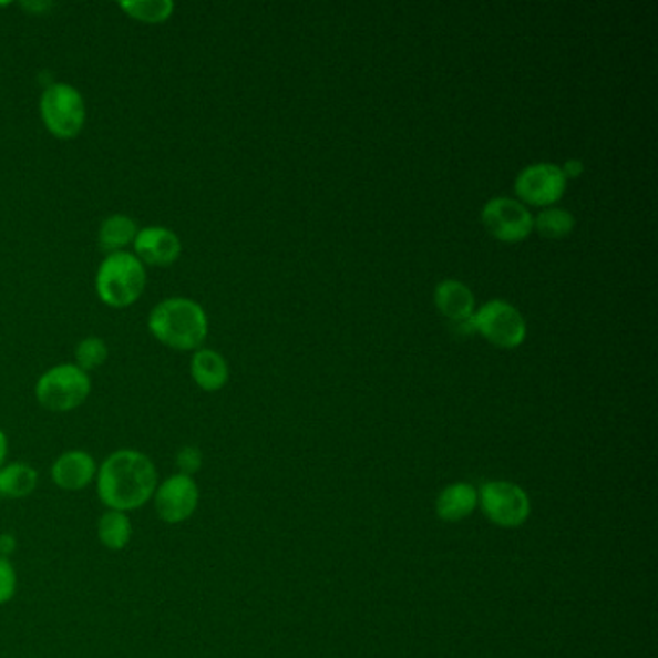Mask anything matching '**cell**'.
<instances>
[{"instance_id":"1","label":"cell","mask_w":658,"mask_h":658,"mask_svg":"<svg viewBox=\"0 0 658 658\" xmlns=\"http://www.w3.org/2000/svg\"><path fill=\"white\" fill-rule=\"evenodd\" d=\"M95 481L99 498L106 508L127 514L153 501L158 485L157 467L140 450H116L99 465Z\"/></svg>"},{"instance_id":"2","label":"cell","mask_w":658,"mask_h":658,"mask_svg":"<svg viewBox=\"0 0 658 658\" xmlns=\"http://www.w3.org/2000/svg\"><path fill=\"white\" fill-rule=\"evenodd\" d=\"M147 329L158 345L176 352H195L207 340L209 319L195 299L173 296L151 309Z\"/></svg>"},{"instance_id":"3","label":"cell","mask_w":658,"mask_h":658,"mask_svg":"<svg viewBox=\"0 0 658 658\" xmlns=\"http://www.w3.org/2000/svg\"><path fill=\"white\" fill-rule=\"evenodd\" d=\"M147 267L132 251L105 255L95 275V292L111 309H126L142 298Z\"/></svg>"},{"instance_id":"4","label":"cell","mask_w":658,"mask_h":658,"mask_svg":"<svg viewBox=\"0 0 658 658\" xmlns=\"http://www.w3.org/2000/svg\"><path fill=\"white\" fill-rule=\"evenodd\" d=\"M39 114L49 134L62 142H70L82 134L88 120V106L82 91L75 85L54 82L41 93Z\"/></svg>"},{"instance_id":"5","label":"cell","mask_w":658,"mask_h":658,"mask_svg":"<svg viewBox=\"0 0 658 658\" xmlns=\"http://www.w3.org/2000/svg\"><path fill=\"white\" fill-rule=\"evenodd\" d=\"M91 374L72 363H59L47 369L35 382V398L49 412H74L91 394Z\"/></svg>"},{"instance_id":"6","label":"cell","mask_w":658,"mask_h":658,"mask_svg":"<svg viewBox=\"0 0 658 658\" xmlns=\"http://www.w3.org/2000/svg\"><path fill=\"white\" fill-rule=\"evenodd\" d=\"M479 506L493 524L520 527L527 522L532 502L522 486L510 481H491L481 486Z\"/></svg>"},{"instance_id":"7","label":"cell","mask_w":658,"mask_h":658,"mask_svg":"<svg viewBox=\"0 0 658 658\" xmlns=\"http://www.w3.org/2000/svg\"><path fill=\"white\" fill-rule=\"evenodd\" d=\"M475 330L494 346L501 348H516L522 345L527 335L524 315L517 311L516 307L504 301L493 299L473 315Z\"/></svg>"},{"instance_id":"8","label":"cell","mask_w":658,"mask_h":658,"mask_svg":"<svg viewBox=\"0 0 658 658\" xmlns=\"http://www.w3.org/2000/svg\"><path fill=\"white\" fill-rule=\"evenodd\" d=\"M481 220L486 230L501 241H520L533 230L532 213L524 203L512 197H493L481 210Z\"/></svg>"},{"instance_id":"9","label":"cell","mask_w":658,"mask_h":658,"mask_svg":"<svg viewBox=\"0 0 658 658\" xmlns=\"http://www.w3.org/2000/svg\"><path fill=\"white\" fill-rule=\"evenodd\" d=\"M153 504L157 516L165 524H182L194 516L199 504V486L194 477L176 473L158 483L157 491L153 494Z\"/></svg>"},{"instance_id":"10","label":"cell","mask_w":658,"mask_h":658,"mask_svg":"<svg viewBox=\"0 0 658 658\" xmlns=\"http://www.w3.org/2000/svg\"><path fill=\"white\" fill-rule=\"evenodd\" d=\"M566 176L562 168L553 163H537V165L525 166L522 173L517 174L516 194L524 202L532 205H551L558 202L566 192Z\"/></svg>"},{"instance_id":"11","label":"cell","mask_w":658,"mask_h":658,"mask_svg":"<svg viewBox=\"0 0 658 658\" xmlns=\"http://www.w3.org/2000/svg\"><path fill=\"white\" fill-rule=\"evenodd\" d=\"M132 254L145 267H158V269L173 267L182 255V239L168 226H143L135 236Z\"/></svg>"},{"instance_id":"12","label":"cell","mask_w":658,"mask_h":658,"mask_svg":"<svg viewBox=\"0 0 658 658\" xmlns=\"http://www.w3.org/2000/svg\"><path fill=\"white\" fill-rule=\"evenodd\" d=\"M95 457L85 450H68L54 460L51 477L62 491H83L97 477Z\"/></svg>"},{"instance_id":"13","label":"cell","mask_w":658,"mask_h":658,"mask_svg":"<svg viewBox=\"0 0 658 658\" xmlns=\"http://www.w3.org/2000/svg\"><path fill=\"white\" fill-rule=\"evenodd\" d=\"M189 373L195 384L205 392H218L225 389L226 382L230 379V369L225 356L210 348L195 350L189 361Z\"/></svg>"},{"instance_id":"14","label":"cell","mask_w":658,"mask_h":658,"mask_svg":"<svg viewBox=\"0 0 658 658\" xmlns=\"http://www.w3.org/2000/svg\"><path fill=\"white\" fill-rule=\"evenodd\" d=\"M434 304L436 309L441 311L450 325H456V322L467 321L475 315V298L473 292L464 285V282H457V280H442L441 285L436 286L434 290Z\"/></svg>"},{"instance_id":"15","label":"cell","mask_w":658,"mask_h":658,"mask_svg":"<svg viewBox=\"0 0 658 658\" xmlns=\"http://www.w3.org/2000/svg\"><path fill=\"white\" fill-rule=\"evenodd\" d=\"M479 506V494L470 483H452L436 498V516L442 522H462Z\"/></svg>"},{"instance_id":"16","label":"cell","mask_w":658,"mask_h":658,"mask_svg":"<svg viewBox=\"0 0 658 658\" xmlns=\"http://www.w3.org/2000/svg\"><path fill=\"white\" fill-rule=\"evenodd\" d=\"M140 233V226L130 215H111L99 226V247L106 255L127 251V247L134 246L135 236Z\"/></svg>"},{"instance_id":"17","label":"cell","mask_w":658,"mask_h":658,"mask_svg":"<svg viewBox=\"0 0 658 658\" xmlns=\"http://www.w3.org/2000/svg\"><path fill=\"white\" fill-rule=\"evenodd\" d=\"M39 475L31 465L23 462L0 467V496L4 498H25L38 486Z\"/></svg>"},{"instance_id":"18","label":"cell","mask_w":658,"mask_h":658,"mask_svg":"<svg viewBox=\"0 0 658 658\" xmlns=\"http://www.w3.org/2000/svg\"><path fill=\"white\" fill-rule=\"evenodd\" d=\"M132 533H134V527L124 512L106 510L105 514L99 517V541L109 551H124L132 541Z\"/></svg>"},{"instance_id":"19","label":"cell","mask_w":658,"mask_h":658,"mask_svg":"<svg viewBox=\"0 0 658 658\" xmlns=\"http://www.w3.org/2000/svg\"><path fill=\"white\" fill-rule=\"evenodd\" d=\"M119 7L127 18L142 23L168 22L176 10L173 0H126Z\"/></svg>"},{"instance_id":"20","label":"cell","mask_w":658,"mask_h":658,"mask_svg":"<svg viewBox=\"0 0 658 658\" xmlns=\"http://www.w3.org/2000/svg\"><path fill=\"white\" fill-rule=\"evenodd\" d=\"M533 226L545 238H566L576 226V218L566 209H546L533 218Z\"/></svg>"},{"instance_id":"21","label":"cell","mask_w":658,"mask_h":658,"mask_svg":"<svg viewBox=\"0 0 658 658\" xmlns=\"http://www.w3.org/2000/svg\"><path fill=\"white\" fill-rule=\"evenodd\" d=\"M109 359V346L99 337H85L75 345L74 363L85 373L103 367Z\"/></svg>"},{"instance_id":"22","label":"cell","mask_w":658,"mask_h":658,"mask_svg":"<svg viewBox=\"0 0 658 658\" xmlns=\"http://www.w3.org/2000/svg\"><path fill=\"white\" fill-rule=\"evenodd\" d=\"M18 589V576H16L14 566L12 562L0 556V605H7L8 600H12Z\"/></svg>"},{"instance_id":"23","label":"cell","mask_w":658,"mask_h":658,"mask_svg":"<svg viewBox=\"0 0 658 658\" xmlns=\"http://www.w3.org/2000/svg\"><path fill=\"white\" fill-rule=\"evenodd\" d=\"M176 465H178L179 473H184V475H189V477H192L194 473L202 470V450L197 449V446H192V444L182 446V449L178 450V454H176Z\"/></svg>"},{"instance_id":"24","label":"cell","mask_w":658,"mask_h":658,"mask_svg":"<svg viewBox=\"0 0 658 658\" xmlns=\"http://www.w3.org/2000/svg\"><path fill=\"white\" fill-rule=\"evenodd\" d=\"M562 173L568 178H577L579 174L584 173V163L582 161H577V158H569L566 165L561 166Z\"/></svg>"},{"instance_id":"25","label":"cell","mask_w":658,"mask_h":658,"mask_svg":"<svg viewBox=\"0 0 658 658\" xmlns=\"http://www.w3.org/2000/svg\"><path fill=\"white\" fill-rule=\"evenodd\" d=\"M16 546V538L12 535H0V556L8 558V554L12 553V548Z\"/></svg>"},{"instance_id":"26","label":"cell","mask_w":658,"mask_h":658,"mask_svg":"<svg viewBox=\"0 0 658 658\" xmlns=\"http://www.w3.org/2000/svg\"><path fill=\"white\" fill-rule=\"evenodd\" d=\"M7 454H8L7 434H4V431H2V429H0V467H2V464H4V460H7Z\"/></svg>"},{"instance_id":"27","label":"cell","mask_w":658,"mask_h":658,"mask_svg":"<svg viewBox=\"0 0 658 658\" xmlns=\"http://www.w3.org/2000/svg\"><path fill=\"white\" fill-rule=\"evenodd\" d=\"M23 8H28V10H31V12H33V14H39L41 10H45V8H51V4H47V2H33V4H30V2H25V4H23Z\"/></svg>"}]
</instances>
